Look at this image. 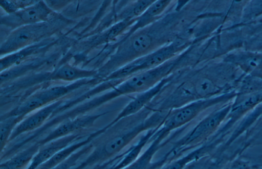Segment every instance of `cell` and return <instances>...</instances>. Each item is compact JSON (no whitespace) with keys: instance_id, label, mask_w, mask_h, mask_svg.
Instances as JSON below:
<instances>
[{"instance_id":"1","label":"cell","mask_w":262,"mask_h":169,"mask_svg":"<svg viewBox=\"0 0 262 169\" xmlns=\"http://www.w3.org/2000/svg\"><path fill=\"white\" fill-rule=\"evenodd\" d=\"M196 77L186 81L166 96L159 99L158 110L168 111L192 102L236 90L244 74L222 60L202 69Z\"/></svg>"},{"instance_id":"2","label":"cell","mask_w":262,"mask_h":169,"mask_svg":"<svg viewBox=\"0 0 262 169\" xmlns=\"http://www.w3.org/2000/svg\"><path fill=\"white\" fill-rule=\"evenodd\" d=\"M236 95L235 90L213 97L195 101L168 112L162 123L155 128L147 142V149L141 155L145 161L151 160L162 141L172 131L191 123L209 108L227 101ZM146 145V146H147Z\"/></svg>"},{"instance_id":"3","label":"cell","mask_w":262,"mask_h":169,"mask_svg":"<svg viewBox=\"0 0 262 169\" xmlns=\"http://www.w3.org/2000/svg\"><path fill=\"white\" fill-rule=\"evenodd\" d=\"M228 105L214 111L196 124L190 131L177 140L166 154L152 164L154 168L165 167L185 152L200 147L216 131L231 110Z\"/></svg>"},{"instance_id":"4","label":"cell","mask_w":262,"mask_h":169,"mask_svg":"<svg viewBox=\"0 0 262 169\" xmlns=\"http://www.w3.org/2000/svg\"><path fill=\"white\" fill-rule=\"evenodd\" d=\"M53 14L43 0L1 17V24L12 28L49 20Z\"/></svg>"},{"instance_id":"5","label":"cell","mask_w":262,"mask_h":169,"mask_svg":"<svg viewBox=\"0 0 262 169\" xmlns=\"http://www.w3.org/2000/svg\"><path fill=\"white\" fill-rule=\"evenodd\" d=\"M223 60L234 65L245 75L262 80V52L240 48L224 56Z\"/></svg>"},{"instance_id":"6","label":"cell","mask_w":262,"mask_h":169,"mask_svg":"<svg viewBox=\"0 0 262 169\" xmlns=\"http://www.w3.org/2000/svg\"><path fill=\"white\" fill-rule=\"evenodd\" d=\"M48 21V20H47ZM23 26L16 28L1 46V53H7L29 44L48 29L46 21Z\"/></svg>"},{"instance_id":"7","label":"cell","mask_w":262,"mask_h":169,"mask_svg":"<svg viewBox=\"0 0 262 169\" xmlns=\"http://www.w3.org/2000/svg\"><path fill=\"white\" fill-rule=\"evenodd\" d=\"M168 81V79L165 78L152 88L141 92L140 94L130 102L124 108L114 120L113 124L117 123L124 118L136 114L142 110L160 93V92Z\"/></svg>"},{"instance_id":"8","label":"cell","mask_w":262,"mask_h":169,"mask_svg":"<svg viewBox=\"0 0 262 169\" xmlns=\"http://www.w3.org/2000/svg\"><path fill=\"white\" fill-rule=\"evenodd\" d=\"M223 16L222 28L232 27L239 24L243 12L251 0H218Z\"/></svg>"},{"instance_id":"9","label":"cell","mask_w":262,"mask_h":169,"mask_svg":"<svg viewBox=\"0 0 262 169\" xmlns=\"http://www.w3.org/2000/svg\"><path fill=\"white\" fill-rule=\"evenodd\" d=\"M262 21V0H251L246 7L241 24H250Z\"/></svg>"},{"instance_id":"10","label":"cell","mask_w":262,"mask_h":169,"mask_svg":"<svg viewBox=\"0 0 262 169\" xmlns=\"http://www.w3.org/2000/svg\"><path fill=\"white\" fill-rule=\"evenodd\" d=\"M51 110L50 108L47 107L30 117L22 123L17 129L16 128L13 135L18 134L25 131L37 127L47 117Z\"/></svg>"},{"instance_id":"11","label":"cell","mask_w":262,"mask_h":169,"mask_svg":"<svg viewBox=\"0 0 262 169\" xmlns=\"http://www.w3.org/2000/svg\"><path fill=\"white\" fill-rule=\"evenodd\" d=\"M94 73L91 71L75 68L69 65L60 68L54 75L53 78L65 80H71L79 78L89 77Z\"/></svg>"},{"instance_id":"12","label":"cell","mask_w":262,"mask_h":169,"mask_svg":"<svg viewBox=\"0 0 262 169\" xmlns=\"http://www.w3.org/2000/svg\"><path fill=\"white\" fill-rule=\"evenodd\" d=\"M60 145H55L53 147L46 148L42 151L34 159L30 167L33 168L37 166L41 162L47 160L50 157L52 156L60 147Z\"/></svg>"},{"instance_id":"13","label":"cell","mask_w":262,"mask_h":169,"mask_svg":"<svg viewBox=\"0 0 262 169\" xmlns=\"http://www.w3.org/2000/svg\"><path fill=\"white\" fill-rule=\"evenodd\" d=\"M45 100L41 97H37L30 100L29 102L22 105L17 111V113H24L41 106Z\"/></svg>"},{"instance_id":"14","label":"cell","mask_w":262,"mask_h":169,"mask_svg":"<svg viewBox=\"0 0 262 169\" xmlns=\"http://www.w3.org/2000/svg\"><path fill=\"white\" fill-rule=\"evenodd\" d=\"M20 9L32 5L40 0H13Z\"/></svg>"},{"instance_id":"15","label":"cell","mask_w":262,"mask_h":169,"mask_svg":"<svg viewBox=\"0 0 262 169\" xmlns=\"http://www.w3.org/2000/svg\"><path fill=\"white\" fill-rule=\"evenodd\" d=\"M258 38L259 40V46L260 49L262 50V29L260 30L259 32Z\"/></svg>"}]
</instances>
